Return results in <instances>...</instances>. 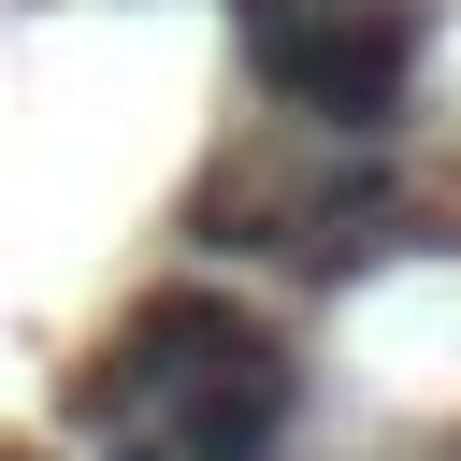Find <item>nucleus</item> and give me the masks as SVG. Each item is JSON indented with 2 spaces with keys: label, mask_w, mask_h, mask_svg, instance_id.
<instances>
[{
  "label": "nucleus",
  "mask_w": 461,
  "mask_h": 461,
  "mask_svg": "<svg viewBox=\"0 0 461 461\" xmlns=\"http://www.w3.org/2000/svg\"><path fill=\"white\" fill-rule=\"evenodd\" d=\"M432 14L418 0H245V86L303 144H389L418 115Z\"/></svg>",
  "instance_id": "obj_1"
},
{
  "label": "nucleus",
  "mask_w": 461,
  "mask_h": 461,
  "mask_svg": "<svg viewBox=\"0 0 461 461\" xmlns=\"http://www.w3.org/2000/svg\"><path fill=\"white\" fill-rule=\"evenodd\" d=\"M245 346H274V317H259L245 288H202V274H187V288H158V303L72 375V432H86L101 461H158V432H173Z\"/></svg>",
  "instance_id": "obj_2"
},
{
  "label": "nucleus",
  "mask_w": 461,
  "mask_h": 461,
  "mask_svg": "<svg viewBox=\"0 0 461 461\" xmlns=\"http://www.w3.org/2000/svg\"><path fill=\"white\" fill-rule=\"evenodd\" d=\"M303 389H317V375H303V346L274 331V346H245V360H230V375H216V389L158 432V461H288Z\"/></svg>",
  "instance_id": "obj_3"
}]
</instances>
